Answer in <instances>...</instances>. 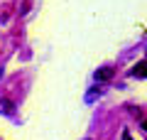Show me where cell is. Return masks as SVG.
<instances>
[{"mask_svg":"<svg viewBox=\"0 0 147 140\" xmlns=\"http://www.w3.org/2000/svg\"><path fill=\"white\" fill-rule=\"evenodd\" d=\"M100 93H103L100 88H91V91L86 93V103H93L96 99H100Z\"/></svg>","mask_w":147,"mask_h":140,"instance_id":"277c9868","label":"cell"},{"mask_svg":"<svg viewBox=\"0 0 147 140\" xmlns=\"http://www.w3.org/2000/svg\"><path fill=\"white\" fill-rule=\"evenodd\" d=\"M93 76H96V81H110V79L115 76V71H113L110 67H103V69H98Z\"/></svg>","mask_w":147,"mask_h":140,"instance_id":"7a4b0ae2","label":"cell"},{"mask_svg":"<svg viewBox=\"0 0 147 140\" xmlns=\"http://www.w3.org/2000/svg\"><path fill=\"white\" fill-rule=\"evenodd\" d=\"M130 76H135V79H147V62H137L135 67L130 69Z\"/></svg>","mask_w":147,"mask_h":140,"instance_id":"6da1fadb","label":"cell"},{"mask_svg":"<svg viewBox=\"0 0 147 140\" xmlns=\"http://www.w3.org/2000/svg\"><path fill=\"white\" fill-rule=\"evenodd\" d=\"M142 128H145V130H147V120H142Z\"/></svg>","mask_w":147,"mask_h":140,"instance_id":"8992f818","label":"cell"},{"mask_svg":"<svg viewBox=\"0 0 147 140\" xmlns=\"http://www.w3.org/2000/svg\"><path fill=\"white\" fill-rule=\"evenodd\" d=\"M0 113L12 116V113H15V103H12L10 99H0Z\"/></svg>","mask_w":147,"mask_h":140,"instance_id":"3957f363","label":"cell"},{"mask_svg":"<svg viewBox=\"0 0 147 140\" xmlns=\"http://www.w3.org/2000/svg\"><path fill=\"white\" fill-rule=\"evenodd\" d=\"M86 140H88V138H86Z\"/></svg>","mask_w":147,"mask_h":140,"instance_id":"52a82bcc","label":"cell"},{"mask_svg":"<svg viewBox=\"0 0 147 140\" xmlns=\"http://www.w3.org/2000/svg\"><path fill=\"white\" fill-rule=\"evenodd\" d=\"M123 140H132V138H130V133H127V130H123Z\"/></svg>","mask_w":147,"mask_h":140,"instance_id":"5b68a950","label":"cell"}]
</instances>
